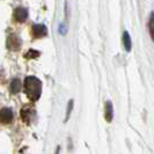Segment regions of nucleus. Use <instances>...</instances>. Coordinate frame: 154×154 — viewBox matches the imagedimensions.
Segmentation results:
<instances>
[{
    "label": "nucleus",
    "mask_w": 154,
    "mask_h": 154,
    "mask_svg": "<svg viewBox=\"0 0 154 154\" xmlns=\"http://www.w3.org/2000/svg\"><path fill=\"white\" fill-rule=\"evenodd\" d=\"M36 116V111L32 107H24V108L21 110V117H22L23 122L27 124H30L34 118Z\"/></svg>",
    "instance_id": "obj_2"
},
{
    "label": "nucleus",
    "mask_w": 154,
    "mask_h": 154,
    "mask_svg": "<svg viewBox=\"0 0 154 154\" xmlns=\"http://www.w3.org/2000/svg\"><path fill=\"white\" fill-rule=\"evenodd\" d=\"M31 32H32V36L36 37V38H41L43 36H46L48 34V29L44 24H34L32 26V29H31Z\"/></svg>",
    "instance_id": "obj_5"
},
{
    "label": "nucleus",
    "mask_w": 154,
    "mask_h": 154,
    "mask_svg": "<svg viewBox=\"0 0 154 154\" xmlns=\"http://www.w3.org/2000/svg\"><path fill=\"white\" fill-rule=\"evenodd\" d=\"M123 44L126 51H131L132 42H131V37H130V35H129L128 31H124L123 34Z\"/></svg>",
    "instance_id": "obj_9"
},
{
    "label": "nucleus",
    "mask_w": 154,
    "mask_h": 154,
    "mask_svg": "<svg viewBox=\"0 0 154 154\" xmlns=\"http://www.w3.org/2000/svg\"><path fill=\"white\" fill-rule=\"evenodd\" d=\"M59 30H60V32H62L63 35L66 32V29H65V26H64V24H60V28H59Z\"/></svg>",
    "instance_id": "obj_13"
},
{
    "label": "nucleus",
    "mask_w": 154,
    "mask_h": 154,
    "mask_svg": "<svg viewBox=\"0 0 154 154\" xmlns=\"http://www.w3.org/2000/svg\"><path fill=\"white\" fill-rule=\"evenodd\" d=\"M73 109V101L71 100L69 102V106H67V111H66V118H65V122L69 118V115H71V111Z\"/></svg>",
    "instance_id": "obj_12"
},
{
    "label": "nucleus",
    "mask_w": 154,
    "mask_h": 154,
    "mask_svg": "<svg viewBox=\"0 0 154 154\" xmlns=\"http://www.w3.org/2000/svg\"><path fill=\"white\" fill-rule=\"evenodd\" d=\"M56 154H59V147L57 148V151H56Z\"/></svg>",
    "instance_id": "obj_14"
},
{
    "label": "nucleus",
    "mask_w": 154,
    "mask_h": 154,
    "mask_svg": "<svg viewBox=\"0 0 154 154\" xmlns=\"http://www.w3.org/2000/svg\"><path fill=\"white\" fill-rule=\"evenodd\" d=\"M24 92L31 101H37L42 93V82L36 77H27L24 79Z\"/></svg>",
    "instance_id": "obj_1"
},
{
    "label": "nucleus",
    "mask_w": 154,
    "mask_h": 154,
    "mask_svg": "<svg viewBox=\"0 0 154 154\" xmlns=\"http://www.w3.org/2000/svg\"><path fill=\"white\" fill-rule=\"evenodd\" d=\"M149 34H151V37L154 41V13H151V17H149Z\"/></svg>",
    "instance_id": "obj_10"
},
{
    "label": "nucleus",
    "mask_w": 154,
    "mask_h": 154,
    "mask_svg": "<svg viewBox=\"0 0 154 154\" xmlns=\"http://www.w3.org/2000/svg\"><path fill=\"white\" fill-rule=\"evenodd\" d=\"M39 56V52L38 51H35V50H30V51H28L27 54H26V57L27 58H36V57H38Z\"/></svg>",
    "instance_id": "obj_11"
},
{
    "label": "nucleus",
    "mask_w": 154,
    "mask_h": 154,
    "mask_svg": "<svg viewBox=\"0 0 154 154\" xmlns=\"http://www.w3.org/2000/svg\"><path fill=\"white\" fill-rule=\"evenodd\" d=\"M14 119V114L12 109L2 108L0 110V123L1 124H9Z\"/></svg>",
    "instance_id": "obj_3"
},
{
    "label": "nucleus",
    "mask_w": 154,
    "mask_h": 154,
    "mask_svg": "<svg viewBox=\"0 0 154 154\" xmlns=\"http://www.w3.org/2000/svg\"><path fill=\"white\" fill-rule=\"evenodd\" d=\"M21 39L19 38L16 35H9L7 38V48L12 51H17L21 48Z\"/></svg>",
    "instance_id": "obj_4"
},
{
    "label": "nucleus",
    "mask_w": 154,
    "mask_h": 154,
    "mask_svg": "<svg viewBox=\"0 0 154 154\" xmlns=\"http://www.w3.org/2000/svg\"><path fill=\"white\" fill-rule=\"evenodd\" d=\"M21 86H22L21 85V80L15 78V79H13L12 82H11V88H9V91H11L12 94H17V93L21 91Z\"/></svg>",
    "instance_id": "obj_8"
},
{
    "label": "nucleus",
    "mask_w": 154,
    "mask_h": 154,
    "mask_svg": "<svg viewBox=\"0 0 154 154\" xmlns=\"http://www.w3.org/2000/svg\"><path fill=\"white\" fill-rule=\"evenodd\" d=\"M14 17L19 22H24L28 17V11L23 7H17L14 11Z\"/></svg>",
    "instance_id": "obj_6"
},
{
    "label": "nucleus",
    "mask_w": 154,
    "mask_h": 154,
    "mask_svg": "<svg viewBox=\"0 0 154 154\" xmlns=\"http://www.w3.org/2000/svg\"><path fill=\"white\" fill-rule=\"evenodd\" d=\"M104 117L107 119V122H111L114 118V107L112 103L110 101L106 102V107H104Z\"/></svg>",
    "instance_id": "obj_7"
}]
</instances>
